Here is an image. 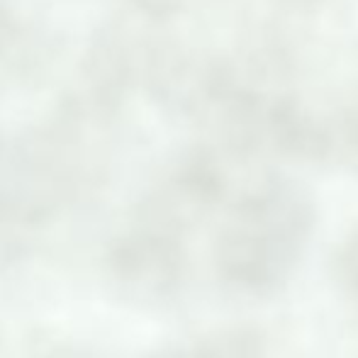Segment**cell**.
<instances>
[{
	"label": "cell",
	"instance_id": "2",
	"mask_svg": "<svg viewBox=\"0 0 358 358\" xmlns=\"http://www.w3.org/2000/svg\"><path fill=\"white\" fill-rule=\"evenodd\" d=\"M341 275H344V285L349 287L354 302H358V241L349 246L346 256L341 259Z\"/></svg>",
	"mask_w": 358,
	"mask_h": 358
},
{
	"label": "cell",
	"instance_id": "1",
	"mask_svg": "<svg viewBox=\"0 0 358 358\" xmlns=\"http://www.w3.org/2000/svg\"><path fill=\"white\" fill-rule=\"evenodd\" d=\"M307 222L295 203L268 200L236 222L222 246L224 280L249 295H264L285 280L300 261Z\"/></svg>",
	"mask_w": 358,
	"mask_h": 358
}]
</instances>
